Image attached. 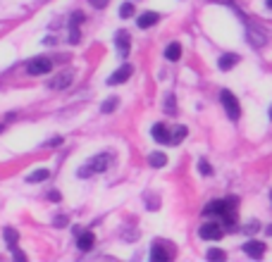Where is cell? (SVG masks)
Returning <instances> with one entry per match:
<instances>
[{"instance_id": "cell-1", "label": "cell", "mask_w": 272, "mask_h": 262, "mask_svg": "<svg viewBox=\"0 0 272 262\" xmlns=\"http://www.w3.org/2000/svg\"><path fill=\"white\" fill-rule=\"evenodd\" d=\"M220 100H222V105H225V110H227V114H229L231 119H239L241 117V105H239L236 96H231V91H222Z\"/></svg>"}, {"instance_id": "cell-2", "label": "cell", "mask_w": 272, "mask_h": 262, "mask_svg": "<svg viewBox=\"0 0 272 262\" xmlns=\"http://www.w3.org/2000/svg\"><path fill=\"white\" fill-rule=\"evenodd\" d=\"M53 69V62L48 60V57H34V60H29L27 65V72L31 76H41V74H48Z\"/></svg>"}, {"instance_id": "cell-3", "label": "cell", "mask_w": 272, "mask_h": 262, "mask_svg": "<svg viewBox=\"0 0 272 262\" xmlns=\"http://www.w3.org/2000/svg\"><path fill=\"white\" fill-rule=\"evenodd\" d=\"M198 236H201L203 241H220V238L225 236V229H222L220 224H215V222H208V224H201Z\"/></svg>"}, {"instance_id": "cell-4", "label": "cell", "mask_w": 272, "mask_h": 262, "mask_svg": "<svg viewBox=\"0 0 272 262\" xmlns=\"http://www.w3.org/2000/svg\"><path fill=\"white\" fill-rule=\"evenodd\" d=\"M248 41H251V45H256V48H263L268 43V34L260 27H256V24H248Z\"/></svg>"}, {"instance_id": "cell-5", "label": "cell", "mask_w": 272, "mask_h": 262, "mask_svg": "<svg viewBox=\"0 0 272 262\" xmlns=\"http://www.w3.org/2000/svg\"><path fill=\"white\" fill-rule=\"evenodd\" d=\"M115 45H117V53L122 57L129 55V50H132V36L127 34V31H117V36H115Z\"/></svg>"}, {"instance_id": "cell-6", "label": "cell", "mask_w": 272, "mask_h": 262, "mask_svg": "<svg viewBox=\"0 0 272 262\" xmlns=\"http://www.w3.org/2000/svg\"><path fill=\"white\" fill-rule=\"evenodd\" d=\"M72 79H74L72 72H62V74H57L53 81L48 83V88H53V91H62V88H67L69 83H72Z\"/></svg>"}, {"instance_id": "cell-7", "label": "cell", "mask_w": 272, "mask_h": 262, "mask_svg": "<svg viewBox=\"0 0 272 262\" xmlns=\"http://www.w3.org/2000/svg\"><path fill=\"white\" fill-rule=\"evenodd\" d=\"M110 162H112V157H110L108 152H103V155H98V157H93V160H91V162H86V165L91 167V172H105V169H108L110 167Z\"/></svg>"}, {"instance_id": "cell-8", "label": "cell", "mask_w": 272, "mask_h": 262, "mask_svg": "<svg viewBox=\"0 0 272 262\" xmlns=\"http://www.w3.org/2000/svg\"><path fill=\"white\" fill-rule=\"evenodd\" d=\"M244 253L251 255V258H256V260H260V258L265 255V243H260V241H248V243H244Z\"/></svg>"}, {"instance_id": "cell-9", "label": "cell", "mask_w": 272, "mask_h": 262, "mask_svg": "<svg viewBox=\"0 0 272 262\" xmlns=\"http://www.w3.org/2000/svg\"><path fill=\"white\" fill-rule=\"evenodd\" d=\"M132 72H134L132 65H122V67L117 69V72H115V74L108 79V83H110V86H115V83H124L129 76H132Z\"/></svg>"}, {"instance_id": "cell-10", "label": "cell", "mask_w": 272, "mask_h": 262, "mask_svg": "<svg viewBox=\"0 0 272 262\" xmlns=\"http://www.w3.org/2000/svg\"><path fill=\"white\" fill-rule=\"evenodd\" d=\"M153 138H155L158 143H172V134H170V129H167L165 124L153 126Z\"/></svg>"}, {"instance_id": "cell-11", "label": "cell", "mask_w": 272, "mask_h": 262, "mask_svg": "<svg viewBox=\"0 0 272 262\" xmlns=\"http://www.w3.org/2000/svg\"><path fill=\"white\" fill-rule=\"evenodd\" d=\"M95 243V236L91 231H84L82 236H77V248L79 250H91Z\"/></svg>"}, {"instance_id": "cell-12", "label": "cell", "mask_w": 272, "mask_h": 262, "mask_svg": "<svg viewBox=\"0 0 272 262\" xmlns=\"http://www.w3.org/2000/svg\"><path fill=\"white\" fill-rule=\"evenodd\" d=\"M236 62H239V57H236V55H231V53H225V55L218 60V67L222 69V72H227V69H231L234 65H236Z\"/></svg>"}, {"instance_id": "cell-13", "label": "cell", "mask_w": 272, "mask_h": 262, "mask_svg": "<svg viewBox=\"0 0 272 262\" xmlns=\"http://www.w3.org/2000/svg\"><path fill=\"white\" fill-rule=\"evenodd\" d=\"M155 22H158V14L155 12H143L141 17H138L136 24H138V29H148V27H153Z\"/></svg>"}, {"instance_id": "cell-14", "label": "cell", "mask_w": 272, "mask_h": 262, "mask_svg": "<svg viewBox=\"0 0 272 262\" xmlns=\"http://www.w3.org/2000/svg\"><path fill=\"white\" fill-rule=\"evenodd\" d=\"M150 258H153L155 262H167V260H170V253H167V250H165L160 243H155V246H153V250H150Z\"/></svg>"}, {"instance_id": "cell-15", "label": "cell", "mask_w": 272, "mask_h": 262, "mask_svg": "<svg viewBox=\"0 0 272 262\" xmlns=\"http://www.w3.org/2000/svg\"><path fill=\"white\" fill-rule=\"evenodd\" d=\"M148 165L150 167H165V165H167V155H165V152H150V155H148Z\"/></svg>"}, {"instance_id": "cell-16", "label": "cell", "mask_w": 272, "mask_h": 262, "mask_svg": "<svg viewBox=\"0 0 272 262\" xmlns=\"http://www.w3.org/2000/svg\"><path fill=\"white\" fill-rule=\"evenodd\" d=\"M2 234H5V241H7V248H10V250H14V248H17V241H19V234L14 231L12 226H7V229H5Z\"/></svg>"}, {"instance_id": "cell-17", "label": "cell", "mask_w": 272, "mask_h": 262, "mask_svg": "<svg viewBox=\"0 0 272 262\" xmlns=\"http://www.w3.org/2000/svg\"><path fill=\"white\" fill-rule=\"evenodd\" d=\"M165 57H167V60H179V57H181V45H179V43H170V45L165 48Z\"/></svg>"}, {"instance_id": "cell-18", "label": "cell", "mask_w": 272, "mask_h": 262, "mask_svg": "<svg viewBox=\"0 0 272 262\" xmlns=\"http://www.w3.org/2000/svg\"><path fill=\"white\" fill-rule=\"evenodd\" d=\"M48 177H50V172H48V169H36V172H31V174L27 177V181H29V184H36V181H45Z\"/></svg>"}, {"instance_id": "cell-19", "label": "cell", "mask_w": 272, "mask_h": 262, "mask_svg": "<svg viewBox=\"0 0 272 262\" xmlns=\"http://www.w3.org/2000/svg\"><path fill=\"white\" fill-rule=\"evenodd\" d=\"M117 105H120V100H117V98H108V100H105V103L100 105V112H105V114H110V112L115 110Z\"/></svg>"}, {"instance_id": "cell-20", "label": "cell", "mask_w": 272, "mask_h": 262, "mask_svg": "<svg viewBox=\"0 0 272 262\" xmlns=\"http://www.w3.org/2000/svg\"><path fill=\"white\" fill-rule=\"evenodd\" d=\"M132 14H134V5H132V2H124L122 7H120V17H122V19H129Z\"/></svg>"}, {"instance_id": "cell-21", "label": "cell", "mask_w": 272, "mask_h": 262, "mask_svg": "<svg viewBox=\"0 0 272 262\" xmlns=\"http://www.w3.org/2000/svg\"><path fill=\"white\" fill-rule=\"evenodd\" d=\"M184 136H186V126H175V131H172V143H179Z\"/></svg>"}, {"instance_id": "cell-22", "label": "cell", "mask_w": 272, "mask_h": 262, "mask_svg": "<svg viewBox=\"0 0 272 262\" xmlns=\"http://www.w3.org/2000/svg\"><path fill=\"white\" fill-rule=\"evenodd\" d=\"M165 112H167V114H175V112H177V100L172 96L165 100Z\"/></svg>"}, {"instance_id": "cell-23", "label": "cell", "mask_w": 272, "mask_h": 262, "mask_svg": "<svg viewBox=\"0 0 272 262\" xmlns=\"http://www.w3.org/2000/svg\"><path fill=\"white\" fill-rule=\"evenodd\" d=\"M205 255H208V260H225V258H227V255H225L222 250H218V248H210Z\"/></svg>"}, {"instance_id": "cell-24", "label": "cell", "mask_w": 272, "mask_h": 262, "mask_svg": "<svg viewBox=\"0 0 272 262\" xmlns=\"http://www.w3.org/2000/svg\"><path fill=\"white\" fill-rule=\"evenodd\" d=\"M79 38H82L79 29H77V27H69V43H79Z\"/></svg>"}, {"instance_id": "cell-25", "label": "cell", "mask_w": 272, "mask_h": 262, "mask_svg": "<svg viewBox=\"0 0 272 262\" xmlns=\"http://www.w3.org/2000/svg\"><path fill=\"white\" fill-rule=\"evenodd\" d=\"M198 169H201V174H205V177L213 174V167L208 165V160H201V162H198Z\"/></svg>"}, {"instance_id": "cell-26", "label": "cell", "mask_w": 272, "mask_h": 262, "mask_svg": "<svg viewBox=\"0 0 272 262\" xmlns=\"http://www.w3.org/2000/svg\"><path fill=\"white\" fill-rule=\"evenodd\" d=\"M82 22H84V14L82 12H74V14H72V19H69V27H79Z\"/></svg>"}, {"instance_id": "cell-27", "label": "cell", "mask_w": 272, "mask_h": 262, "mask_svg": "<svg viewBox=\"0 0 272 262\" xmlns=\"http://www.w3.org/2000/svg\"><path fill=\"white\" fill-rule=\"evenodd\" d=\"M258 229H260V224H258V222H251V224L246 226V231H248V234H256Z\"/></svg>"}, {"instance_id": "cell-28", "label": "cell", "mask_w": 272, "mask_h": 262, "mask_svg": "<svg viewBox=\"0 0 272 262\" xmlns=\"http://www.w3.org/2000/svg\"><path fill=\"white\" fill-rule=\"evenodd\" d=\"M53 224L55 226H67V217H55Z\"/></svg>"}, {"instance_id": "cell-29", "label": "cell", "mask_w": 272, "mask_h": 262, "mask_svg": "<svg viewBox=\"0 0 272 262\" xmlns=\"http://www.w3.org/2000/svg\"><path fill=\"white\" fill-rule=\"evenodd\" d=\"M89 2H91L93 7H100V10H103V7L108 5V0H89Z\"/></svg>"}, {"instance_id": "cell-30", "label": "cell", "mask_w": 272, "mask_h": 262, "mask_svg": "<svg viewBox=\"0 0 272 262\" xmlns=\"http://www.w3.org/2000/svg\"><path fill=\"white\" fill-rule=\"evenodd\" d=\"M14 260L24 262V260H27V255H24V253H22V250H17V248H14Z\"/></svg>"}, {"instance_id": "cell-31", "label": "cell", "mask_w": 272, "mask_h": 262, "mask_svg": "<svg viewBox=\"0 0 272 262\" xmlns=\"http://www.w3.org/2000/svg\"><path fill=\"white\" fill-rule=\"evenodd\" d=\"M48 198H50V200H55V203H57V200H62V195L57 193V191H50V193H48Z\"/></svg>"}, {"instance_id": "cell-32", "label": "cell", "mask_w": 272, "mask_h": 262, "mask_svg": "<svg viewBox=\"0 0 272 262\" xmlns=\"http://www.w3.org/2000/svg\"><path fill=\"white\" fill-rule=\"evenodd\" d=\"M268 7H270V10H272V0H268Z\"/></svg>"}, {"instance_id": "cell-33", "label": "cell", "mask_w": 272, "mask_h": 262, "mask_svg": "<svg viewBox=\"0 0 272 262\" xmlns=\"http://www.w3.org/2000/svg\"><path fill=\"white\" fill-rule=\"evenodd\" d=\"M2 129H5V124H0V131H2Z\"/></svg>"}, {"instance_id": "cell-34", "label": "cell", "mask_w": 272, "mask_h": 262, "mask_svg": "<svg viewBox=\"0 0 272 262\" xmlns=\"http://www.w3.org/2000/svg\"><path fill=\"white\" fill-rule=\"evenodd\" d=\"M270 119H272V108H270Z\"/></svg>"}]
</instances>
